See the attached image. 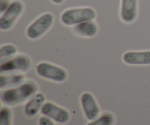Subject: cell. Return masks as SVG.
<instances>
[{
	"label": "cell",
	"instance_id": "1",
	"mask_svg": "<svg viewBox=\"0 0 150 125\" xmlns=\"http://www.w3.org/2000/svg\"><path fill=\"white\" fill-rule=\"evenodd\" d=\"M38 89L36 83L34 81L26 82L16 87L1 92V100L3 103L7 105L21 104L35 95Z\"/></svg>",
	"mask_w": 150,
	"mask_h": 125
},
{
	"label": "cell",
	"instance_id": "2",
	"mask_svg": "<svg viewBox=\"0 0 150 125\" xmlns=\"http://www.w3.org/2000/svg\"><path fill=\"white\" fill-rule=\"evenodd\" d=\"M96 12L91 7L72 8L66 10L61 15V21L65 26H76L88 20H93Z\"/></svg>",
	"mask_w": 150,
	"mask_h": 125
},
{
	"label": "cell",
	"instance_id": "3",
	"mask_svg": "<svg viewBox=\"0 0 150 125\" xmlns=\"http://www.w3.org/2000/svg\"><path fill=\"white\" fill-rule=\"evenodd\" d=\"M35 69L38 76L51 81L62 83L67 78V73L64 68L51 63L40 62L37 64Z\"/></svg>",
	"mask_w": 150,
	"mask_h": 125
},
{
	"label": "cell",
	"instance_id": "4",
	"mask_svg": "<svg viewBox=\"0 0 150 125\" xmlns=\"http://www.w3.org/2000/svg\"><path fill=\"white\" fill-rule=\"evenodd\" d=\"M32 60L25 54L13 56L11 58L1 60L0 72L1 73L26 72L32 67Z\"/></svg>",
	"mask_w": 150,
	"mask_h": 125
},
{
	"label": "cell",
	"instance_id": "5",
	"mask_svg": "<svg viewBox=\"0 0 150 125\" xmlns=\"http://www.w3.org/2000/svg\"><path fill=\"white\" fill-rule=\"evenodd\" d=\"M54 21V15L50 13H44L29 25L26 29V35L31 40L39 39L49 30Z\"/></svg>",
	"mask_w": 150,
	"mask_h": 125
},
{
	"label": "cell",
	"instance_id": "6",
	"mask_svg": "<svg viewBox=\"0 0 150 125\" xmlns=\"http://www.w3.org/2000/svg\"><path fill=\"white\" fill-rule=\"evenodd\" d=\"M23 4L20 0H14L7 10L0 17V29L7 31L11 29L23 11Z\"/></svg>",
	"mask_w": 150,
	"mask_h": 125
},
{
	"label": "cell",
	"instance_id": "7",
	"mask_svg": "<svg viewBox=\"0 0 150 125\" xmlns=\"http://www.w3.org/2000/svg\"><path fill=\"white\" fill-rule=\"evenodd\" d=\"M41 114L57 123L62 124L68 122L70 118V114L67 110L51 102L44 103L41 108Z\"/></svg>",
	"mask_w": 150,
	"mask_h": 125
},
{
	"label": "cell",
	"instance_id": "8",
	"mask_svg": "<svg viewBox=\"0 0 150 125\" xmlns=\"http://www.w3.org/2000/svg\"><path fill=\"white\" fill-rule=\"evenodd\" d=\"M81 104L85 117L89 121L96 119L100 114V108L93 95L85 92L81 97Z\"/></svg>",
	"mask_w": 150,
	"mask_h": 125
},
{
	"label": "cell",
	"instance_id": "9",
	"mask_svg": "<svg viewBox=\"0 0 150 125\" xmlns=\"http://www.w3.org/2000/svg\"><path fill=\"white\" fill-rule=\"evenodd\" d=\"M138 15V0H121L120 18L123 22L131 23Z\"/></svg>",
	"mask_w": 150,
	"mask_h": 125
},
{
	"label": "cell",
	"instance_id": "10",
	"mask_svg": "<svg viewBox=\"0 0 150 125\" xmlns=\"http://www.w3.org/2000/svg\"><path fill=\"white\" fill-rule=\"evenodd\" d=\"M122 60L130 65H149L150 64V51H127L122 56Z\"/></svg>",
	"mask_w": 150,
	"mask_h": 125
},
{
	"label": "cell",
	"instance_id": "11",
	"mask_svg": "<svg viewBox=\"0 0 150 125\" xmlns=\"http://www.w3.org/2000/svg\"><path fill=\"white\" fill-rule=\"evenodd\" d=\"M45 95L42 93H37L30 98L24 107L25 115L29 118L35 117L41 111L45 103Z\"/></svg>",
	"mask_w": 150,
	"mask_h": 125
},
{
	"label": "cell",
	"instance_id": "12",
	"mask_svg": "<svg viewBox=\"0 0 150 125\" xmlns=\"http://www.w3.org/2000/svg\"><path fill=\"white\" fill-rule=\"evenodd\" d=\"M73 30L80 36L84 37H93L98 33V28L95 21L88 20L74 26Z\"/></svg>",
	"mask_w": 150,
	"mask_h": 125
},
{
	"label": "cell",
	"instance_id": "13",
	"mask_svg": "<svg viewBox=\"0 0 150 125\" xmlns=\"http://www.w3.org/2000/svg\"><path fill=\"white\" fill-rule=\"evenodd\" d=\"M25 80V76L20 73L1 76L0 77V89H4L5 88H10L12 86H19L22 84Z\"/></svg>",
	"mask_w": 150,
	"mask_h": 125
},
{
	"label": "cell",
	"instance_id": "14",
	"mask_svg": "<svg viewBox=\"0 0 150 125\" xmlns=\"http://www.w3.org/2000/svg\"><path fill=\"white\" fill-rule=\"evenodd\" d=\"M115 119L111 113H105L86 125H114Z\"/></svg>",
	"mask_w": 150,
	"mask_h": 125
},
{
	"label": "cell",
	"instance_id": "15",
	"mask_svg": "<svg viewBox=\"0 0 150 125\" xmlns=\"http://www.w3.org/2000/svg\"><path fill=\"white\" fill-rule=\"evenodd\" d=\"M17 53V48L12 44L2 45L0 48V58L1 60L4 59L10 58Z\"/></svg>",
	"mask_w": 150,
	"mask_h": 125
},
{
	"label": "cell",
	"instance_id": "16",
	"mask_svg": "<svg viewBox=\"0 0 150 125\" xmlns=\"http://www.w3.org/2000/svg\"><path fill=\"white\" fill-rule=\"evenodd\" d=\"M12 113L7 107H3L0 111V125H11Z\"/></svg>",
	"mask_w": 150,
	"mask_h": 125
},
{
	"label": "cell",
	"instance_id": "17",
	"mask_svg": "<svg viewBox=\"0 0 150 125\" xmlns=\"http://www.w3.org/2000/svg\"><path fill=\"white\" fill-rule=\"evenodd\" d=\"M10 3L11 2H10L9 0H0V13L1 14L4 13L7 10Z\"/></svg>",
	"mask_w": 150,
	"mask_h": 125
},
{
	"label": "cell",
	"instance_id": "18",
	"mask_svg": "<svg viewBox=\"0 0 150 125\" xmlns=\"http://www.w3.org/2000/svg\"><path fill=\"white\" fill-rule=\"evenodd\" d=\"M39 125H55L53 122L52 119H49L48 117H40L39 119Z\"/></svg>",
	"mask_w": 150,
	"mask_h": 125
},
{
	"label": "cell",
	"instance_id": "19",
	"mask_svg": "<svg viewBox=\"0 0 150 125\" xmlns=\"http://www.w3.org/2000/svg\"><path fill=\"white\" fill-rule=\"evenodd\" d=\"M51 1H52L54 3H55V4H62L64 0H51Z\"/></svg>",
	"mask_w": 150,
	"mask_h": 125
}]
</instances>
